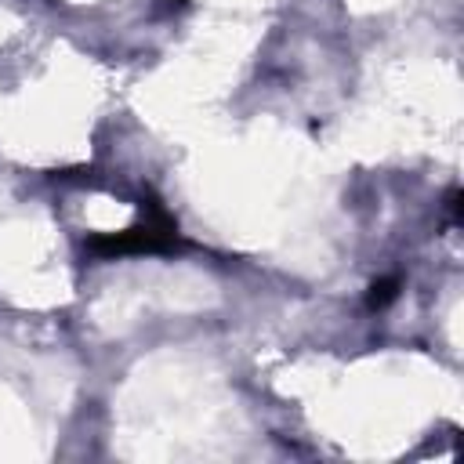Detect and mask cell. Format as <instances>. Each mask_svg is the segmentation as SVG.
Instances as JSON below:
<instances>
[{
    "instance_id": "1",
    "label": "cell",
    "mask_w": 464,
    "mask_h": 464,
    "mask_svg": "<svg viewBox=\"0 0 464 464\" xmlns=\"http://www.w3.org/2000/svg\"><path fill=\"white\" fill-rule=\"evenodd\" d=\"M392 297H395V283L388 279V283L373 286V297H370V301H373V304H384V301H392Z\"/></svg>"
}]
</instances>
